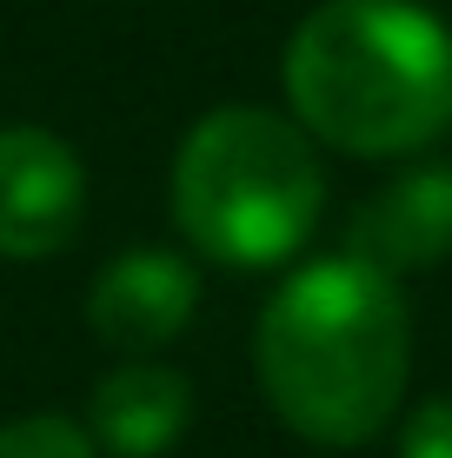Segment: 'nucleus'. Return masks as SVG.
Returning a JSON list of instances; mask_svg holds the SVG:
<instances>
[{
  "label": "nucleus",
  "mask_w": 452,
  "mask_h": 458,
  "mask_svg": "<svg viewBox=\"0 0 452 458\" xmlns=\"http://www.w3.org/2000/svg\"><path fill=\"white\" fill-rule=\"evenodd\" d=\"M253 359L286 432L313 445L380 438L413 378V319L399 279L353 252L300 266L260 312Z\"/></svg>",
  "instance_id": "f257e3e1"
},
{
  "label": "nucleus",
  "mask_w": 452,
  "mask_h": 458,
  "mask_svg": "<svg viewBox=\"0 0 452 458\" xmlns=\"http://www.w3.org/2000/svg\"><path fill=\"white\" fill-rule=\"evenodd\" d=\"M279 73L300 126L353 160H399L452 133V27L419 0H320Z\"/></svg>",
  "instance_id": "f03ea898"
},
{
  "label": "nucleus",
  "mask_w": 452,
  "mask_h": 458,
  "mask_svg": "<svg viewBox=\"0 0 452 458\" xmlns=\"http://www.w3.org/2000/svg\"><path fill=\"white\" fill-rule=\"evenodd\" d=\"M326 173L306 126L267 106H220L174 153V226L220 266H286L313 240Z\"/></svg>",
  "instance_id": "7ed1b4c3"
},
{
  "label": "nucleus",
  "mask_w": 452,
  "mask_h": 458,
  "mask_svg": "<svg viewBox=\"0 0 452 458\" xmlns=\"http://www.w3.org/2000/svg\"><path fill=\"white\" fill-rule=\"evenodd\" d=\"M87 213V173L47 126H0V259H47Z\"/></svg>",
  "instance_id": "20e7f679"
},
{
  "label": "nucleus",
  "mask_w": 452,
  "mask_h": 458,
  "mask_svg": "<svg viewBox=\"0 0 452 458\" xmlns=\"http://www.w3.org/2000/svg\"><path fill=\"white\" fill-rule=\"evenodd\" d=\"M193 306H200L193 266H186L180 252H166V246H133L93 279L87 326H93V339L114 345L120 359H147L193 319Z\"/></svg>",
  "instance_id": "39448f33"
},
{
  "label": "nucleus",
  "mask_w": 452,
  "mask_h": 458,
  "mask_svg": "<svg viewBox=\"0 0 452 458\" xmlns=\"http://www.w3.org/2000/svg\"><path fill=\"white\" fill-rule=\"evenodd\" d=\"M346 252L386 279L452 259V166H413L366 199L346 226Z\"/></svg>",
  "instance_id": "423d86ee"
},
{
  "label": "nucleus",
  "mask_w": 452,
  "mask_h": 458,
  "mask_svg": "<svg viewBox=\"0 0 452 458\" xmlns=\"http://www.w3.org/2000/svg\"><path fill=\"white\" fill-rule=\"evenodd\" d=\"M186 419H193V386L160 359H127L93 386L87 438L114 458H160L180 445Z\"/></svg>",
  "instance_id": "0eeeda50"
},
{
  "label": "nucleus",
  "mask_w": 452,
  "mask_h": 458,
  "mask_svg": "<svg viewBox=\"0 0 452 458\" xmlns=\"http://www.w3.org/2000/svg\"><path fill=\"white\" fill-rule=\"evenodd\" d=\"M0 458H93V438L73 419L34 412V419L0 425Z\"/></svg>",
  "instance_id": "6e6552de"
},
{
  "label": "nucleus",
  "mask_w": 452,
  "mask_h": 458,
  "mask_svg": "<svg viewBox=\"0 0 452 458\" xmlns=\"http://www.w3.org/2000/svg\"><path fill=\"white\" fill-rule=\"evenodd\" d=\"M399 458H452V392L413 405L406 432H399Z\"/></svg>",
  "instance_id": "1a4fd4ad"
}]
</instances>
